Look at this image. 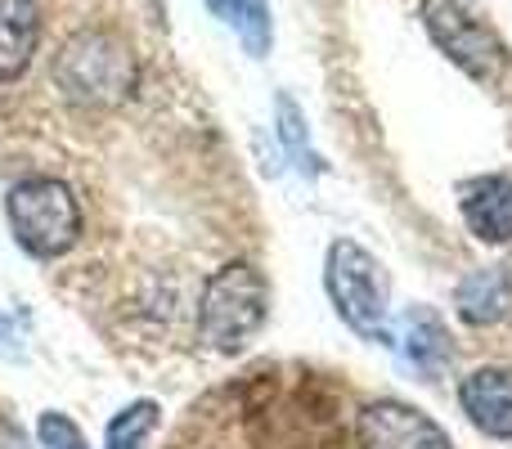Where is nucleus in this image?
Masks as SVG:
<instances>
[{
	"instance_id": "obj_14",
	"label": "nucleus",
	"mask_w": 512,
	"mask_h": 449,
	"mask_svg": "<svg viewBox=\"0 0 512 449\" xmlns=\"http://www.w3.org/2000/svg\"><path fill=\"white\" fill-rule=\"evenodd\" d=\"M36 441H41V449H90L86 432H81L63 409H45V414L36 418Z\"/></svg>"
},
{
	"instance_id": "obj_10",
	"label": "nucleus",
	"mask_w": 512,
	"mask_h": 449,
	"mask_svg": "<svg viewBox=\"0 0 512 449\" xmlns=\"http://www.w3.org/2000/svg\"><path fill=\"white\" fill-rule=\"evenodd\" d=\"M454 315L468 328L504 324L512 315V274L508 265H481V270L463 274L454 288Z\"/></svg>"
},
{
	"instance_id": "obj_11",
	"label": "nucleus",
	"mask_w": 512,
	"mask_h": 449,
	"mask_svg": "<svg viewBox=\"0 0 512 449\" xmlns=\"http://www.w3.org/2000/svg\"><path fill=\"white\" fill-rule=\"evenodd\" d=\"M45 18L36 0H0V86L18 81L41 50Z\"/></svg>"
},
{
	"instance_id": "obj_2",
	"label": "nucleus",
	"mask_w": 512,
	"mask_h": 449,
	"mask_svg": "<svg viewBox=\"0 0 512 449\" xmlns=\"http://www.w3.org/2000/svg\"><path fill=\"white\" fill-rule=\"evenodd\" d=\"M324 292H328L333 315L360 342H378V346L396 342V324H391V274L364 243H355V238H333L328 243Z\"/></svg>"
},
{
	"instance_id": "obj_12",
	"label": "nucleus",
	"mask_w": 512,
	"mask_h": 449,
	"mask_svg": "<svg viewBox=\"0 0 512 449\" xmlns=\"http://www.w3.org/2000/svg\"><path fill=\"white\" fill-rule=\"evenodd\" d=\"M207 9L239 32V41L248 45V54L261 59V54L270 50L274 27H270V5H265V0H207Z\"/></svg>"
},
{
	"instance_id": "obj_4",
	"label": "nucleus",
	"mask_w": 512,
	"mask_h": 449,
	"mask_svg": "<svg viewBox=\"0 0 512 449\" xmlns=\"http://www.w3.org/2000/svg\"><path fill=\"white\" fill-rule=\"evenodd\" d=\"M5 225L18 252L32 261H59L86 234V212L59 176H23L5 189Z\"/></svg>"
},
{
	"instance_id": "obj_6",
	"label": "nucleus",
	"mask_w": 512,
	"mask_h": 449,
	"mask_svg": "<svg viewBox=\"0 0 512 449\" xmlns=\"http://www.w3.org/2000/svg\"><path fill=\"white\" fill-rule=\"evenodd\" d=\"M355 441H360V449H454V436L427 409L396 400V396L360 405V414H355Z\"/></svg>"
},
{
	"instance_id": "obj_13",
	"label": "nucleus",
	"mask_w": 512,
	"mask_h": 449,
	"mask_svg": "<svg viewBox=\"0 0 512 449\" xmlns=\"http://www.w3.org/2000/svg\"><path fill=\"white\" fill-rule=\"evenodd\" d=\"M162 423V405L158 400H131L126 409H117L108 418V432H104V449H144L153 432Z\"/></svg>"
},
{
	"instance_id": "obj_7",
	"label": "nucleus",
	"mask_w": 512,
	"mask_h": 449,
	"mask_svg": "<svg viewBox=\"0 0 512 449\" xmlns=\"http://www.w3.org/2000/svg\"><path fill=\"white\" fill-rule=\"evenodd\" d=\"M459 409L481 436L512 445V364H481L459 378Z\"/></svg>"
},
{
	"instance_id": "obj_9",
	"label": "nucleus",
	"mask_w": 512,
	"mask_h": 449,
	"mask_svg": "<svg viewBox=\"0 0 512 449\" xmlns=\"http://www.w3.org/2000/svg\"><path fill=\"white\" fill-rule=\"evenodd\" d=\"M459 216L486 247L512 243V176H472L459 185Z\"/></svg>"
},
{
	"instance_id": "obj_3",
	"label": "nucleus",
	"mask_w": 512,
	"mask_h": 449,
	"mask_svg": "<svg viewBox=\"0 0 512 449\" xmlns=\"http://www.w3.org/2000/svg\"><path fill=\"white\" fill-rule=\"evenodd\" d=\"M270 319V279L256 261H225L198 292V342L216 355H243Z\"/></svg>"
},
{
	"instance_id": "obj_15",
	"label": "nucleus",
	"mask_w": 512,
	"mask_h": 449,
	"mask_svg": "<svg viewBox=\"0 0 512 449\" xmlns=\"http://www.w3.org/2000/svg\"><path fill=\"white\" fill-rule=\"evenodd\" d=\"M0 355H5V360L23 355V319L9 315V310H0Z\"/></svg>"
},
{
	"instance_id": "obj_16",
	"label": "nucleus",
	"mask_w": 512,
	"mask_h": 449,
	"mask_svg": "<svg viewBox=\"0 0 512 449\" xmlns=\"http://www.w3.org/2000/svg\"><path fill=\"white\" fill-rule=\"evenodd\" d=\"M0 449H36V445L14 418H0Z\"/></svg>"
},
{
	"instance_id": "obj_5",
	"label": "nucleus",
	"mask_w": 512,
	"mask_h": 449,
	"mask_svg": "<svg viewBox=\"0 0 512 449\" xmlns=\"http://www.w3.org/2000/svg\"><path fill=\"white\" fill-rule=\"evenodd\" d=\"M418 14H423V27L436 50L459 72H468L477 86H499L508 77L512 68L508 41L472 0H423Z\"/></svg>"
},
{
	"instance_id": "obj_1",
	"label": "nucleus",
	"mask_w": 512,
	"mask_h": 449,
	"mask_svg": "<svg viewBox=\"0 0 512 449\" xmlns=\"http://www.w3.org/2000/svg\"><path fill=\"white\" fill-rule=\"evenodd\" d=\"M54 90L77 108H122L140 86V63L122 32L113 27H81L54 54Z\"/></svg>"
},
{
	"instance_id": "obj_8",
	"label": "nucleus",
	"mask_w": 512,
	"mask_h": 449,
	"mask_svg": "<svg viewBox=\"0 0 512 449\" xmlns=\"http://www.w3.org/2000/svg\"><path fill=\"white\" fill-rule=\"evenodd\" d=\"M400 355H405V364L418 373L423 382H436L445 378V369L454 364V337H450V324H445V315L436 306H409L405 315H400V328H396V342Z\"/></svg>"
}]
</instances>
